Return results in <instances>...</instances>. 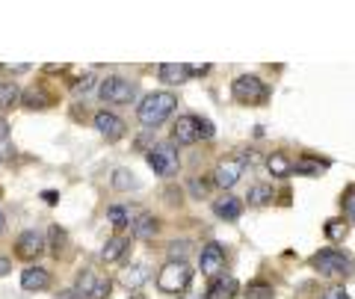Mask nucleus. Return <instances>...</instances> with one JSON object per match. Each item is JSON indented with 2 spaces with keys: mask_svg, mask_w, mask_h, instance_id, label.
Wrapping results in <instances>:
<instances>
[{
  "mask_svg": "<svg viewBox=\"0 0 355 299\" xmlns=\"http://www.w3.org/2000/svg\"><path fill=\"white\" fill-rule=\"evenodd\" d=\"M146 160L160 178H172V175L181 169V157H178V148L172 142H157V146H151Z\"/></svg>",
  "mask_w": 355,
  "mask_h": 299,
  "instance_id": "4",
  "label": "nucleus"
},
{
  "mask_svg": "<svg viewBox=\"0 0 355 299\" xmlns=\"http://www.w3.org/2000/svg\"><path fill=\"white\" fill-rule=\"evenodd\" d=\"M187 71H190V77H202L210 71V65H187Z\"/></svg>",
  "mask_w": 355,
  "mask_h": 299,
  "instance_id": "37",
  "label": "nucleus"
},
{
  "mask_svg": "<svg viewBox=\"0 0 355 299\" xmlns=\"http://www.w3.org/2000/svg\"><path fill=\"white\" fill-rule=\"evenodd\" d=\"M44 249H48V243H44V237L39 234L36 228H27V231H21V234H18V240H15V258L27 261V264L39 261L42 255H44Z\"/></svg>",
  "mask_w": 355,
  "mask_h": 299,
  "instance_id": "8",
  "label": "nucleus"
},
{
  "mask_svg": "<svg viewBox=\"0 0 355 299\" xmlns=\"http://www.w3.org/2000/svg\"><path fill=\"white\" fill-rule=\"evenodd\" d=\"M130 299H148V296H142V293H137V296H130Z\"/></svg>",
  "mask_w": 355,
  "mask_h": 299,
  "instance_id": "44",
  "label": "nucleus"
},
{
  "mask_svg": "<svg viewBox=\"0 0 355 299\" xmlns=\"http://www.w3.org/2000/svg\"><path fill=\"white\" fill-rule=\"evenodd\" d=\"M216 137V128L210 119H198V139H214Z\"/></svg>",
  "mask_w": 355,
  "mask_h": 299,
  "instance_id": "32",
  "label": "nucleus"
},
{
  "mask_svg": "<svg viewBox=\"0 0 355 299\" xmlns=\"http://www.w3.org/2000/svg\"><path fill=\"white\" fill-rule=\"evenodd\" d=\"M95 83H98L95 77H92V74H86L83 80H77V83H74V92H77V95H89V92L95 89Z\"/></svg>",
  "mask_w": 355,
  "mask_h": 299,
  "instance_id": "33",
  "label": "nucleus"
},
{
  "mask_svg": "<svg viewBox=\"0 0 355 299\" xmlns=\"http://www.w3.org/2000/svg\"><path fill=\"white\" fill-rule=\"evenodd\" d=\"M9 139V121L0 116V142H6Z\"/></svg>",
  "mask_w": 355,
  "mask_h": 299,
  "instance_id": "40",
  "label": "nucleus"
},
{
  "mask_svg": "<svg viewBox=\"0 0 355 299\" xmlns=\"http://www.w3.org/2000/svg\"><path fill=\"white\" fill-rule=\"evenodd\" d=\"M198 267H202V273L207 275V279L222 275V270H225V249H222L219 243H207V246H202V252H198Z\"/></svg>",
  "mask_w": 355,
  "mask_h": 299,
  "instance_id": "10",
  "label": "nucleus"
},
{
  "mask_svg": "<svg viewBox=\"0 0 355 299\" xmlns=\"http://www.w3.org/2000/svg\"><path fill=\"white\" fill-rule=\"evenodd\" d=\"M128 249H130V240H128V237H121V234L110 237V240L104 243V249H101V261L113 264V261H119V258H121V255H125Z\"/></svg>",
  "mask_w": 355,
  "mask_h": 299,
  "instance_id": "21",
  "label": "nucleus"
},
{
  "mask_svg": "<svg viewBox=\"0 0 355 299\" xmlns=\"http://www.w3.org/2000/svg\"><path fill=\"white\" fill-rule=\"evenodd\" d=\"M6 273H12V264H9V258H3V255H0V279H3Z\"/></svg>",
  "mask_w": 355,
  "mask_h": 299,
  "instance_id": "41",
  "label": "nucleus"
},
{
  "mask_svg": "<svg viewBox=\"0 0 355 299\" xmlns=\"http://www.w3.org/2000/svg\"><path fill=\"white\" fill-rule=\"evenodd\" d=\"M210 184H214V178H202V175H198V178L190 181V193H193L196 198H202V196H207Z\"/></svg>",
  "mask_w": 355,
  "mask_h": 299,
  "instance_id": "31",
  "label": "nucleus"
},
{
  "mask_svg": "<svg viewBox=\"0 0 355 299\" xmlns=\"http://www.w3.org/2000/svg\"><path fill=\"white\" fill-rule=\"evenodd\" d=\"M266 172L272 175V178H291L293 175V160L287 157L282 151H272L270 157H266Z\"/></svg>",
  "mask_w": 355,
  "mask_h": 299,
  "instance_id": "19",
  "label": "nucleus"
},
{
  "mask_svg": "<svg viewBox=\"0 0 355 299\" xmlns=\"http://www.w3.org/2000/svg\"><path fill=\"white\" fill-rule=\"evenodd\" d=\"M139 181H137V175H133L130 169H116L113 172V190L119 193H128V190H137Z\"/></svg>",
  "mask_w": 355,
  "mask_h": 299,
  "instance_id": "24",
  "label": "nucleus"
},
{
  "mask_svg": "<svg viewBox=\"0 0 355 299\" xmlns=\"http://www.w3.org/2000/svg\"><path fill=\"white\" fill-rule=\"evenodd\" d=\"M246 299H272L275 296V287L266 284V282H249L246 291H243Z\"/></svg>",
  "mask_w": 355,
  "mask_h": 299,
  "instance_id": "26",
  "label": "nucleus"
},
{
  "mask_svg": "<svg viewBox=\"0 0 355 299\" xmlns=\"http://www.w3.org/2000/svg\"><path fill=\"white\" fill-rule=\"evenodd\" d=\"M323 169H329V163L326 160H317V157H308V154L293 163V172L296 175H308V178H314V175H320Z\"/></svg>",
  "mask_w": 355,
  "mask_h": 299,
  "instance_id": "22",
  "label": "nucleus"
},
{
  "mask_svg": "<svg viewBox=\"0 0 355 299\" xmlns=\"http://www.w3.org/2000/svg\"><path fill=\"white\" fill-rule=\"evenodd\" d=\"M21 104H24L27 110H44V107H51V95L42 83H33L30 89L21 92Z\"/></svg>",
  "mask_w": 355,
  "mask_h": 299,
  "instance_id": "17",
  "label": "nucleus"
},
{
  "mask_svg": "<svg viewBox=\"0 0 355 299\" xmlns=\"http://www.w3.org/2000/svg\"><path fill=\"white\" fill-rule=\"evenodd\" d=\"M178 107V98L172 92H151L139 101L137 107V119L142 121L146 128H160L166 119H169L175 113Z\"/></svg>",
  "mask_w": 355,
  "mask_h": 299,
  "instance_id": "1",
  "label": "nucleus"
},
{
  "mask_svg": "<svg viewBox=\"0 0 355 299\" xmlns=\"http://www.w3.org/2000/svg\"><path fill=\"white\" fill-rule=\"evenodd\" d=\"M198 142V116H178L172 125V146H193Z\"/></svg>",
  "mask_w": 355,
  "mask_h": 299,
  "instance_id": "12",
  "label": "nucleus"
},
{
  "mask_svg": "<svg viewBox=\"0 0 355 299\" xmlns=\"http://www.w3.org/2000/svg\"><path fill=\"white\" fill-rule=\"evenodd\" d=\"M190 282H193V270H190V264H187V261H169L157 273V287L163 293H172V296L187 291Z\"/></svg>",
  "mask_w": 355,
  "mask_h": 299,
  "instance_id": "3",
  "label": "nucleus"
},
{
  "mask_svg": "<svg viewBox=\"0 0 355 299\" xmlns=\"http://www.w3.org/2000/svg\"><path fill=\"white\" fill-rule=\"evenodd\" d=\"M196 299H202V296H196Z\"/></svg>",
  "mask_w": 355,
  "mask_h": 299,
  "instance_id": "45",
  "label": "nucleus"
},
{
  "mask_svg": "<svg viewBox=\"0 0 355 299\" xmlns=\"http://www.w3.org/2000/svg\"><path fill=\"white\" fill-rule=\"evenodd\" d=\"M6 231V216H3V210H0V234Z\"/></svg>",
  "mask_w": 355,
  "mask_h": 299,
  "instance_id": "43",
  "label": "nucleus"
},
{
  "mask_svg": "<svg viewBox=\"0 0 355 299\" xmlns=\"http://www.w3.org/2000/svg\"><path fill=\"white\" fill-rule=\"evenodd\" d=\"M119 282L125 284L128 291H139V287L148 282V267L146 264H133V267H128L125 273L119 275Z\"/></svg>",
  "mask_w": 355,
  "mask_h": 299,
  "instance_id": "20",
  "label": "nucleus"
},
{
  "mask_svg": "<svg viewBox=\"0 0 355 299\" xmlns=\"http://www.w3.org/2000/svg\"><path fill=\"white\" fill-rule=\"evenodd\" d=\"M74 291L86 299H107L110 291H113V282L101 279L95 270H80L77 273V282H74Z\"/></svg>",
  "mask_w": 355,
  "mask_h": 299,
  "instance_id": "7",
  "label": "nucleus"
},
{
  "mask_svg": "<svg viewBox=\"0 0 355 299\" xmlns=\"http://www.w3.org/2000/svg\"><path fill=\"white\" fill-rule=\"evenodd\" d=\"M15 157V146H12V142H0V163H9V160H12Z\"/></svg>",
  "mask_w": 355,
  "mask_h": 299,
  "instance_id": "35",
  "label": "nucleus"
},
{
  "mask_svg": "<svg viewBox=\"0 0 355 299\" xmlns=\"http://www.w3.org/2000/svg\"><path fill=\"white\" fill-rule=\"evenodd\" d=\"M21 287L30 293H39V291H48L51 287V273L44 267H27L21 273Z\"/></svg>",
  "mask_w": 355,
  "mask_h": 299,
  "instance_id": "14",
  "label": "nucleus"
},
{
  "mask_svg": "<svg viewBox=\"0 0 355 299\" xmlns=\"http://www.w3.org/2000/svg\"><path fill=\"white\" fill-rule=\"evenodd\" d=\"M42 198H44L48 205H57V202H60V193H57V190H44Z\"/></svg>",
  "mask_w": 355,
  "mask_h": 299,
  "instance_id": "38",
  "label": "nucleus"
},
{
  "mask_svg": "<svg viewBox=\"0 0 355 299\" xmlns=\"http://www.w3.org/2000/svg\"><path fill=\"white\" fill-rule=\"evenodd\" d=\"M3 69H6L9 74H24V71L33 69V65H3Z\"/></svg>",
  "mask_w": 355,
  "mask_h": 299,
  "instance_id": "39",
  "label": "nucleus"
},
{
  "mask_svg": "<svg viewBox=\"0 0 355 299\" xmlns=\"http://www.w3.org/2000/svg\"><path fill=\"white\" fill-rule=\"evenodd\" d=\"M231 95H234L237 104L254 107V104H266V101H270V86H266L261 77H254V74H240L237 80L231 83Z\"/></svg>",
  "mask_w": 355,
  "mask_h": 299,
  "instance_id": "2",
  "label": "nucleus"
},
{
  "mask_svg": "<svg viewBox=\"0 0 355 299\" xmlns=\"http://www.w3.org/2000/svg\"><path fill=\"white\" fill-rule=\"evenodd\" d=\"M311 267L326 279H335V275H347L352 270V261L338 249H320L314 258H311Z\"/></svg>",
  "mask_w": 355,
  "mask_h": 299,
  "instance_id": "5",
  "label": "nucleus"
},
{
  "mask_svg": "<svg viewBox=\"0 0 355 299\" xmlns=\"http://www.w3.org/2000/svg\"><path fill=\"white\" fill-rule=\"evenodd\" d=\"M62 252H65V231L60 225H51V255L60 258Z\"/></svg>",
  "mask_w": 355,
  "mask_h": 299,
  "instance_id": "29",
  "label": "nucleus"
},
{
  "mask_svg": "<svg viewBox=\"0 0 355 299\" xmlns=\"http://www.w3.org/2000/svg\"><path fill=\"white\" fill-rule=\"evenodd\" d=\"M214 214L219 219H228V223H234V219H240L243 214V202L237 196H231V193H222L216 202H214Z\"/></svg>",
  "mask_w": 355,
  "mask_h": 299,
  "instance_id": "15",
  "label": "nucleus"
},
{
  "mask_svg": "<svg viewBox=\"0 0 355 299\" xmlns=\"http://www.w3.org/2000/svg\"><path fill=\"white\" fill-rule=\"evenodd\" d=\"M323 299H349V293H347V287H329V291L323 293Z\"/></svg>",
  "mask_w": 355,
  "mask_h": 299,
  "instance_id": "36",
  "label": "nucleus"
},
{
  "mask_svg": "<svg viewBox=\"0 0 355 299\" xmlns=\"http://www.w3.org/2000/svg\"><path fill=\"white\" fill-rule=\"evenodd\" d=\"M107 219H110V225H113L116 231H125L130 225V214H128V207H121V205H113L107 210Z\"/></svg>",
  "mask_w": 355,
  "mask_h": 299,
  "instance_id": "27",
  "label": "nucleus"
},
{
  "mask_svg": "<svg viewBox=\"0 0 355 299\" xmlns=\"http://www.w3.org/2000/svg\"><path fill=\"white\" fill-rule=\"evenodd\" d=\"M57 299H86V296H80V293H77L74 287H71V291H62V293H60Z\"/></svg>",
  "mask_w": 355,
  "mask_h": 299,
  "instance_id": "42",
  "label": "nucleus"
},
{
  "mask_svg": "<svg viewBox=\"0 0 355 299\" xmlns=\"http://www.w3.org/2000/svg\"><path fill=\"white\" fill-rule=\"evenodd\" d=\"M243 172H246V163H243L240 157H225V160H219L216 163V169H214V184L222 187V190H231L240 178H243Z\"/></svg>",
  "mask_w": 355,
  "mask_h": 299,
  "instance_id": "9",
  "label": "nucleus"
},
{
  "mask_svg": "<svg viewBox=\"0 0 355 299\" xmlns=\"http://www.w3.org/2000/svg\"><path fill=\"white\" fill-rule=\"evenodd\" d=\"M98 95L104 98L107 104H130L137 98V83L128 80V77H104L98 83Z\"/></svg>",
  "mask_w": 355,
  "mask_h": 299,
  "instance_id": "6",
  "label": "nucleus"
},
{
  "mask_svg": "<svg viewBox=\"0 0 355 299\" xmlns=\"http://www.w3.org/2000/svg\"><path fill=\"white\" fill-rule=\"evenodd\" d=\"M95 130H98V134H101L107 142H119L121 137H125V121H121L116 113H107V110H98V113H95Z\"/></svg>",
  "mask_w": 355,
  "mask_h": 299,
  "instance_id": "11",
  "label": "nucleus"
},
{
  "mask_svg": "<svg viewBox=\"0 0 355 299\" xmlns=\"http://www.w3.org/2000/svg\"><path fill=\"white\" fill-rule=\"evenodd\" d=\"M237 291H240V284H237L234 275H225V273H222V275H216V279L210 282L207 299H234Z\"/></svg>",
  "mask_w": 355,
  "mask_h": 299,
  "instance_id": "16",
  "label": "nucleus"
},
{
  "mask_svg": "<svg viewBox=\"0 0 355 299\" xmlns=\"http://www.w3.org/2000/svg\"><path fill=\"white\" fill-rule=\"evenodd\" d=\"M130 231H133V237H139V240H151L160 231V219L148 214V210H142V214L130 219Z\"/></svg>",
  "mask_w": 355,
  "mask_h": 299,
  "instance_id": "13",
  "label": "nucleus"
},
{
  "mask_svg": "<svg viewBox=\"0 0 355 299\" xmlns=\"http://www.w3.org/2000/svg\"><path fill=\"white\" fill-rule=\"evenodd\" d=\"M21 101V92H18V83H0V113L9 107H15Z\"/></svg>",
  "mask_w": 355,
  "mask_h": 299,
  "instance_id": "25",
  "label": "nucleus"
},
{
  "mask_svg": "<svg viewBox=\"0 0 355 299\" xmlns=\"http://www.w3.org/2000/svg\"><path fill=\"white\" fill-rule=\"evenodd\" d=\"M340 205H343V219L355 225V187H349V190L343 193V202Z\"/></svg>",
  "mask_w": 355,
  "mask_h": 299,
  "instance_id": "30",
  "label": "nucleus"
},
{
  "mask_svg": "<svg viewBox=\"0 0 355 299\" xmlns=\"http://www.w3.org/2000/svg\"><path fill=\"white\" fill-rule=\"evenodd\" d=\"M272 184H252V190L246 196V202L254 205V207H263V205H270L272 202Z\"/></svg>",
  "mask_w": 355,
  "mask_h": 299,
  "instance_id": "23",
  "label": "nucleus"
},
{
  "mask_svg": "<svg viewBox=\"0 0 355 299\" xmlns=\"http://www.w3.org/2000/svg\"><path fill=\"white\" fill-rule=\"evenodd\" d=\"M187 249H190V243H187V240H181V243H172V246H169V255H172V261H184Z\"/></svg>",
  "mask_w": 355,
  "mask_h": 299,
  "instance_id": "34",
  "label": "nucleus"
},
{
  "mask_svg": "<svg viewBox=\"0 0 355 299\" xmlns=\"http://www.w3.org/2000/svg\"><path fill=\"white\" fill-rule=\"evenodd\" d=\"M157 74H160V83H169V86H178V83L190 80V71H187L184 62H163L157 69Z\"/></svg>",
  "mask_w": 355,
  "mask_h": 299,
  "instance_id": "18",
  "label": "nucleus"
},
{
  "mask_svg": "<svg viewBox=\"0 0 355 299\" xmlns=\"http://www.w3.org/2000/svg\"><path fill=\"white\" fill-rule=\"evenodd\" d=\"M323 231H326V237H329V240H343V234H347V219H343V216L329 219Z\"/></svg>",
  "mask_w": 355,
  "mask_h": 299,
  "instance_id": "28",
  "label": "nucleus"
}]
</instances>
